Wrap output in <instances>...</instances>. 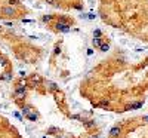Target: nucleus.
Masks as SVG:
<instances>
[{"label":"nucleus","instance_id":"f257e3e1","mask_svg":"<svg viewBox=\"0 0 148 138\" xmlns=\"http://www.w3.org/2000/svg\"><path fill=\"white\" fill-rule=\"evenodd\" d=\"M110 138H148V116H138L117 123Z\"/></svg>","mask_w":148,"mask_h":138},{"label":"nucleus","instance_id":"f03ea898","mask_svg":"<svg viewBox=\"0 0 148 138\" xmlns=\"http://www.w3.org/2000/svg\"><path fill=\"white\" fill-rule=\"evenodd\" d=\"M0 138H22L6 122H0Z\"/></svg>","mask_w":148,"mask_h":138}]
</instances>
